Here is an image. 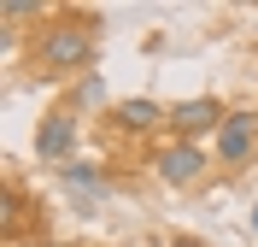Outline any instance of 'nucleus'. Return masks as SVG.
Returning a JSON list of instances; mask_svg holds the SVG:
<instances>
[{"label": "nucleus", "mask_w": 258, "mask_h": 247, "mask_svg": "<svg viewBox=\"0 0 258 247\" xmlns=\"http://www.w3.org/2000/svg\"><path fill=\"white\" fill-rule=\"evenodd\" d=\"M77 135H82V112H71V106H47L41 112V124H35V159L47 165H71V153H77Z\"/></svg>", "instance_id": "20e7f679"}, {"label": "nucleus", "mask_w": 258, "mask_h": 247, "mask_svg": "<svg viewBox=\"0 0 258 247\" xmlns=\"http://www.w3.org/2000/svg\"><path fill=\"white\" fill-rule=\"evenodd\" d=\"M24 224H30V188H24V177H18V171H6V218H0V230H6V247H18Z\"/></svg>", "instance_id": "6e6552de"}, {"label": "nucleus", "mask_w": 258, "mask_h": 247, "mask_svg": "<svg viewBox=\"0 0 258 247\" xmlns=\"http://www.w3.org/2000/svg\"><path fill=\"white\" fill-rule=\"evenodd\" d=\"M252 230H258V206H252Z\"/></svg>", "instance_id": "9b49d317"}, {"label": "nucleus", "mask_w": 258, "mask_h": 247, "mask_svg": "<svg viewBox=\"0 0 258 247\" xmlns=\"http://www.w3.org/2000/svg\"><path fill=\"white\" fill-rule=\"evenodd\" d=\"M229 124V106L217 94H188V100H176V106H170V124H164V130L176 135V141H217V130H223Z\"/></svg>", "instance_id": "7ed1b4c3"}, {"label": "nucleus", "mask_w": 258, "mask_h": 247, "mask_svg": "<svg viewBox=\"0 0 258 247\" xmlns=\"http://www.w3.org/2000/svg\"><path fill=\"white\" fill-rule=\"evenodd\" d=\"M112 130H123V135H153V130H164L170 124V106H159V100H147V94H129V100H112Z\"/></svg>", "instance_id": "423d86ee"}, {"label": "nucleus", "mask_w": 258, "mask_h": 247, "mask_svg": "<svg viewBox=\"0 0 258 247\" xmlns=\"http://www.w3.org/2000/svg\"><path fill=\"white\" fill-rule=\"evenodd\" d=\"M47 12H53L47 0H6V6H0V24H6V35H24L30 18H47Z\"/></svg>", "instance_id": "9d476101"}, {"label": "nucleus", "mask_w": 258, "mask_h": 247, "mask_svg": "<svg viewBox=\"0 0 258 247\" xmlns=\"http://www.w3.org/2000/svg\"><path fill=\"white\" fill-rule=\"evenodd\" d=\"M64 106H71V112H94V106H106V82H100V71H88V77L71 82ZM106 112H112V106H106Z\"/></svg>", "instance_id": "1a4fd4ad"}, {"label": "nucleus", "mask_w": 258, "mask_h": 247, "mask_svg": "<svg viewBox=\"0 0 258 247\" xmlns=\"http://www.w3.org/2000/svg\"><path fill=\"white\" fill-rule=\"evenodd\" d=\"M252 153H258V106H246V112H229V124L211 141V159L217 165H246Z\"/></svg>", "instance_id": "39448f33"}, {"label": "nucleus", "mask_w": 258, "mask_h": 247, "mask_svg": "<svg viewBox=\"0 0 258 247\" xmlns=\"http://www.w3.org/2000/svg\"><path fill=\"white\" fill-rule=\"evenodd\" d=\"M100 53V12H82V6H53L30 35V59L24 65L41 82H77L94 71Z\"/></svg>", "instance_id": "f257e3e1"}, {"label": "nucleus", "mask_w": 258, "mask_h": 247, "mask_svg": "<svg viewBox=\"0 0 258 247\" xmlns=\"http://www.w3.org/2000/svg\"><path fill=\"white\" fill-rule=\"evenodd\" d=\"M147 165H153V177L164 182V188H200L211 171V153L200 147V141H159V147L147 153Z\"/></svg>", "instance_id": "f03ea898"}, {"label": "nucleus", "mask_w": 258, "mask_h": 247, "mask_svg": "<svg viewBox=\"0 0 258 247\" xmlns=\"http://www.w3.org/2000/svg\"><path fill=\"white\" fill-rule=\"evenodd\" d=\"M59 182H64L77 200H94V206H106V194H112V177H106V165H94V159L59 165Z\"/></svg>", "instance_id": "0eeeda50"}]
</instances>
